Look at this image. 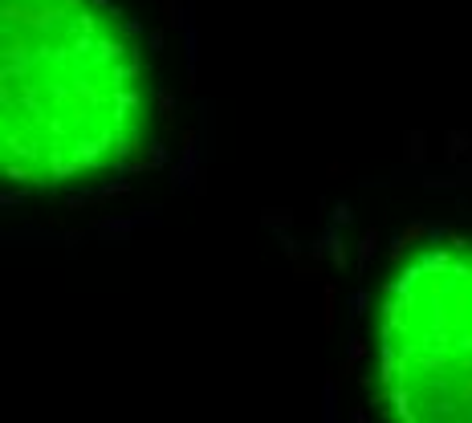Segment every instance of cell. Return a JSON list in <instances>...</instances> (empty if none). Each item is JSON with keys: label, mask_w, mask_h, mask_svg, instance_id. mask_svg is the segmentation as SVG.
<instances>
[{"label": "cell", "mask_w": 472, "mask_h": 423, "mask_svg": "<svg viewBox=\"0 0 472 423\" xmlns=\"http://www.w3.org/2000/svg\"><path fill=\"white\" fill-rule=\"evenodd\" d=\"M0 167L25 191L119 171L143 147L151 90L110 0H0Z\"/></svg>", "instance_id": "1"}, {"label": "cell", "mask_w": 472, "mask_h": 423, "mask_svg": "<svg viewBox=\"0 0 472 423\" xmlns=\"http://www.w3.org/2000/svg\"><path fill=\"white\" fill-rule=\"evenodd\" d=\"M383 423H472V236H444L378 297Z\"/></svg>", "instance_id": "2"}]
</instances>
